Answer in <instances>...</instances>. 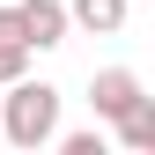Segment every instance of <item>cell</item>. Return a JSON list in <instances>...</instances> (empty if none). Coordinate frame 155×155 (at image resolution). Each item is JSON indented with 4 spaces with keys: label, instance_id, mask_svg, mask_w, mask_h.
I'll return each mask as SVG.
<instances>
[{
    "label": "cell",
    "instance_id": "6da1fadb",
    "mask_svg": "<svg viewBox=\"0 0 155 155\" xmlns=\"http://www.w3.org/2000/svg\"><path fill=\"white\" fill-rule=\"evenodd\" d=\"M0 140L8 148H52L59 140V89L15 74L8 96H0Z\"/></svg>",
    "mask_w": 155,
    "mask_h": 155
},
{
    "label": "cell",
    "instance_id": "7a4b0ae2",
    "mask_svg": "<svg viewBox=\"0 0 155 155\" xmlns=\"http://www.w3.org/2000/svg\"><path fill=\"white\" fill-rule=\"evenodd\" d=\"M15 22H22L30 52H52V45H67V0H15Z\"/></svg>",
    "mask_w": 155,
    "mask_h": 155
},
{
    "label": "cell",
    "instance_id": "3957f363",
    "mask_svg": "<svg viewBox=\"0 0 155 155\" xmlns=\"http://www.w3.org/2000/svg\"><path fill=\"white\" fill-rule=\"evenodd\" d=\"M133 96H140V74H133V67H104V74H89V111H96V118H118Z\"/></svg>",
    "mask_w": 155,
    "mask_h": 155
},
{
    "label": "cell",
    "instance_id": "277c9868",
    "mask_svg": "<svg viewBox=\"0 0 155 155\" xmlns=\"http://www.w3.org/2000/svg\"><path fill=\"white\" fill-rule=\"evenodd\" d=\"M133 15V0H67V30H89V37H118Z\"/></svg>",
    "mask_w": 155,
    "mask_h": 155
},
{
    "label": "cell",
    "instance_id": "5b68a950",
    "mask_svg": "<svg viewBox=\"0 0 155 155\" xmlns=\"http://www.w3.org/2000/svg\"><path fill=\"white\" fill-rule=\"evenodd\" d=\"M111 126H118V148H126V155H155V96L140 89V96H133Z\"/></svg>",
    "mask_w": 155,
    "mask_h": 155
},
{
    "label": "cell",
    "instance_id": "8992f818",
    "mask_svg": "<svg viewBox=\"0 0 155 155\" xmlns=\"http://www.w3.org/2000/svg\"><path fill=\"white\" fill-rule=\"evenodd\" d=\"M15 74H30V45H0V89H8Z\"/></svg>",
    "mask_w": 155,
    "mask_h": 155
},
{
    "label": "cell",
    "instance_id": "52a82bcc",
    "mask_svg": "<svg viewBox=\"0 0 155 155\" xmlns=\"http://www.w3.org/2000/svg\"><path fill=\"white\" fill-rule=\"evenodd\" d=\"M59 148H67V155H104V133H67Z\"/></svg>",
    "mask_w": 155,
    "mask_h": 155
},
{
    "label": "cell",
    "instance_id": "ba28073f",
    "mask_svg": "<svg viewBox=\"0 0 155 155\" xmlns=\"http://www.w3.org/2000/svg\"><path fill=\"white\" fill-rule=\"evenodd\" d=\"M0 45H22V22H15V0H0Z\"/></svg>",
    "mask_w": 155,
    "mask_h": 155
}]
</instances>
